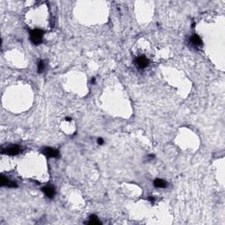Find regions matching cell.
Here are the masks:
<instances>
[{
  "label": "cell",
  "instance_id": "cell-6",
  "mask_svg": "<svg viewBox=\"0 0 225 225\" xmlns=\"http://www.w3.org/2000/svg\"><path fill=\"white\" fill-rule=\"evenodd\" d=\"M1 186H6L7 187H12V188H14V187H17V184L12 180H9L8 179H6V177L2 176L1 177Z\"/></svg>",
  "mask_w": 225,
  "mask_h": 225
},
{
  "label": "cell",
  "instance_id": "cell-9",
  "mask_svg": "<svg viewBox=\"0 0 225 225\" xmlns=\"http://www.w3.org/2000/svg\"><path fill=\"white\" fill-rule=\"evenodd\" d=\"M101 223L98 221V217L96 216H94V215H92L90 216V221L88 222V224H91V225H97V224H100Z\"/></svg>",
  "mask_w": 225,
  "mask_h": 225
},
{
  "label": "cell",
  "instance_id": "cell-1",
  "mask_svg": "<svg viewBox=\"0 0 225 225\" xmlns=\"http://www.w3.org/2000/svg\"><path fill=\"white\" fill-rule=\"evenodd\" d=\"M44 32L41 29H35L30 32V40L34 44H40L42 42V37H43Z\"/></svg>",
  "mask_w": 225,
  "mask_h": 225
},
{
  "label": "cell",
  "instance_id": "cell-7",
  "mask_svg": "<svg viewBox=\"0 0 225 225\" xmlns=\"http://www.w3.org/2000/svg\"><path fill=\"white\" fill-rule=\"evenodd\" d=\"M190 42L193 45H194L195 47H201L202 46V41L200 38V36L198 35H193L190 38Z\"/></svg>",
  "mask_w": 225,
  "mask_h": 225
},
{
  "label": "cell",
  "instance_id": "cell-10",
  "mask_svg": "<svg viewBox=\"0 0 225 225\" xmlns=\"http://www.w3.org/2000/svg\"><path fill=\"white\" fill-rule=\"evenodd\" d=\"M45 69V63H44V61H39V63H38V72L39 73H42V71L44 70Z\"/></svg>",
  "mask_w": 225,
  "mask_h": 225
},
{
  "label": "cell",
  "instance_id": "cell-12",
  "mask_svg": "<svg viewBox=\"0 0 225 225\" xmlns=\"http://www.w3.org/2000/svg\"><path fill=\"white\" fill-rule=\"evenodd\" d=\"M66 120H68V121H70V120H71V119H70V118H66Z\"/></svg>",
  "mask_w": 225,
  "mask_h": 225
},
{
  "label": "cell",
  "instance_id": "cell-4",
  "mask_svg": "<svg viewBox=\"0 0 225 225\" xmlns=\"http://www.w3.org/2000/svg\"><path fill=\"white\" fill-rule=\"evenodd\" d=\"M135 64L137 65V67L139 69H144L146 68L149 64V60L147 59V57L144 56H138L135 60Z\"/></svg>",
  "mask_w": 225,
  "mask_h": 225
},
{
  "label": "cell",
  "instance_id": "cell-5",
  "mask_svg": "<svg viewBox=\"0 0 225 225\" xmlns=\"http://www.w3.org/2000/svg\"><path fill=\"white\" fill-rule=\"evenodd\" d=\"M42 192L45 194V195L49 198H53L56 194V191H55V188L51 186H46L42 188Z\"/></svg>",
  "mask_w": 225,
  "mask_h": 225
},
{
  "label": "cell",
  "instance_id": "cell-2",
  "mask_svg": "<svg viewBox=\"0 0 225 225\" xmlns=\"http://www.w3.org/2000/svg\"><path fill=\"white\" fill-rule=\"evenodd\" d=\"M20 146H19L17 144H11V145L7 146L5 149H2L1 152L4 154L9 155V156H16L20 152Z\"/></svg>",
  "mask_w": 225,
  "mask_h": 225
},
{
  "label": "cell",
  "instance_id": "cell-3",
  "mask_svg": "<svg viewBox=\"0 0 225 225\" xmlns=\"http://www.w3.org/2000/svg\"><path fill=\"white\" fill-rule=\"evenodd\" d=\"M42 154L48 157H59L60 156V153L57 149H52V148L49 147H45L44 149H42Z\"/></svg>",
  "mask_w": 225,
  "mask_h": 225
},
{
  "label": "cell",
  "instance_id": "cell-11",
  "mask_svg": "<svg viewBox=\"0 0 225 225\" xmlns=\"http://www.w3.org/2000/svg\"><path fill=\"white\" fill-rule=\"evenodd\" d=\"M97 142H98V144L101 145V144H103V143H104V140H103L102 138H98V140H97Z\"/></svg>",
  "mask_w": 225,
  "mask_h": 225
},
{
  "label": "cell",
  "instance_id": "cell-8",
  "mask_svg": "<svg viewBox=\"0 0 225 225\" xmlns=\"http://www.w3.org/2000/svg\"><path fill=\"white\" fill-rule=\"evenodd\" d=\"M154 186L156 187H158V188H164L167 186V183L165 180H164L162 179H157L154 180Z\"/></svg>",
  "mask_w": 225,
  "mask_h": 225
}]
</instances>
